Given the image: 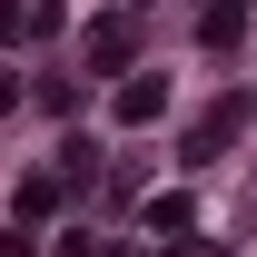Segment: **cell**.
<instances>
[{
    "label": "cell",
    "instance_id": "obj_1",
    "mask_svg": "<svg viewBox=\"0 0 257 257\" xmlns=\"http://www.w3.org/2000/svg\"><path fill=\"white\" fill-rule=\"evenodd\" d=\"M237 119H247V99H218V109H208V119L188 128V159H218L227 139H237Z\"/></svg>",
    "mask_w": 257,
    "mask_h": 257
},
{
    "label": "cell",
    "instance_id": "obj_2",
    "mask_svg": "<svg viewBox=\"0 0 257 257\" xmlns=\"http://www.w3.org/2000/svg\"><path fill=\"white\" fill-rule=\"evenodd\" d=\"M159 109H168V89H159V79H149V69H139V79H128V89H119V119H128V128H149V119H159Z\"/></svg>",
    "mask_w": 257,
    "mask_h": 257
},
{
    "label": "cell",
    "instance_id": "obj_3",
    "mask_svg": "<svg viewBox=\"0 0 257 257\" xmlns=\"http://www.w3.org/2000/svg\"><path fill=\"white\" fill-rule=\"evenodd\" d=\"M128 40H139L128 20H99V30H89V69H119V60H128Z\"/></svg>",
    "mask_w": 257,
    "mask_h": 257
},
{
    "label": "cell",
    "instance_id": "obj_4",
    "mask_svg": "<svg viewBox=\"0 0 257 257\" xmlns=\"http://www.w3.org/2000/svg\"><path fill=\"white\" fill-rule=\"evenodd\" d=\"M60 208V178H20V198H10V218H50Z\"/></svg>",
    "mask_w": 257,
    "mask_h": 257
},
{
    "label": "cell",
    "instance_id": "obj_5",
    "mask_svg": "<svg viewBox=\"0 0 257 257\" xmlns=\"http://www.w3.org/2000/svg\"><path fill=\"white\" fill-rule=\"evenodd\" d=\"M237 30H247V10H208V20H198V40H208V50H237Z\"/></svg>",
    "mask_w": 257,
    "mask_h": 257
},
{
    "label": "cell",
    "instance_id": "obj_6",
    "mask_svg": "<svg viewBox=\"0 0 257 257\" xmlns=\"http://www.w3.org/2000/svg\"><path fill=\"white\" fill-rule=\"evenodd\" d=\"M168 257H218V247H168Z\"/></svg>",
    "mask_w": 257,
    "mask_h": 257
}]
</instances>
